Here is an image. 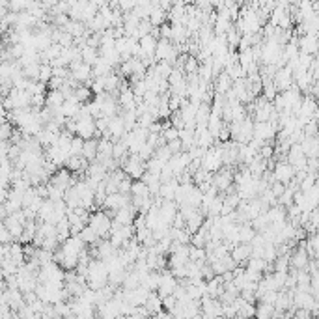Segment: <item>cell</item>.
<instances>
[{"instance_id": "obj_1", "label": "cell", "mask_w": 319, "mask_h": 319, "mask_svg": "<svg viewBox=\"0 0 319 319\" xmlns=\"http://www.w3.org/2000/svg\"><path fill=\"white\" fill-rule=\"evenodd\" d=\"M111 222L112 219L104 211H97L95 215H90V222L88 226H92V230L97 233L99 239H109V233H111Z\"/></svg>"}, {"instance_id": "obj_2", "label": "cell", "mask_w": 319, "mask_h": 319, "mask_svg": "<svg viewBox=\"0 0 319 319\" xmlns=\"http://www.w3.org/2000/svg\"><path fill=\"white\" fill-rule=\"evenodd\" d=\"M222 166H224V163H222L221 147L217 146V142H215L211 147H207L205 155L202 157V168L211 174H215L217 170H221Z\"/></svg>"}, {"instance_id": "obj_3", "label": "cell", "mask_w": 319, "mask_h": 319, "mask_svg": "<svg viewBox=\"0 0 319 319\" xmlns=\"http://www.w3.org/2000/svg\"><path fill=\"white\" fill-rule=\"evenodd\" d=\"M122 170L127 174L131 179H140L142 174L146 172V161H142L136 153H129L125 165L122 166Z\"/></svg>"}, {"instance_id": "obj_4", "label": "cell", "mask_w": 319, "mask_h": 319, "mask_svg": "<svg viewBox=\"0 0 319 319\" xmlns=\"http://www.w3.org/2000/svg\"><path fill=\"white\" fill-rule=\"evenodd\" d=\"M273 84H275L276 92H284V90H288L291 84H293V71L288 68V66H282V68H278L273 75Z\"/></svg>"}, {"instance_id": "obj_5", "label": "cell", "mask_w": 319, "mask_h": 319, "mask_svg": "<svg viewBox=\"0 0 319 319\" xmlns=\"http://www.w3.org/2000/svg\"><path fill=\"white\" fill-rule=\"evenodd\" d=\"M176 286H178V280L174 278L170 269H163L161 271V276H159V286H157L155 291H157V295L163 299V297H166V295H172Z\"/></svg>"}, {"instance_id": "obj_6", "label": "cell", "mask_w": 319, "mask_h": 319, "mask_svg": "<svg viewBox=\"0 0 319 319\" xmlns=\"http://www.w3.org/2000/svg\"><path fill=\"white\" fill-rule=\"evenodd\" d=\"M276 127L271 122H254V129H252V138L261 142H267L275 138Z\"/></svg>"}, {"instance_id": "obj_7", "label": "cell", "mask_w": 319, "mask_h": 319, "mask_svg": "<svg viewBox=\"0 0 319 319\" xmlns=\"http://www.w3.org/2000/svg\"><path fill=\"white\" fill-rule=\"evenodd\" d=\"M295 176L293 166L289 165L288 161H278L275 165V170H273V179L275 181H280V183L288 185Z\"/></svg>"}, {"instance_id": "obj_8", "label": "cell", "mask_w": 319, "mask_h": 319, "mask_svg": "<svg viewBox=\"0 0 319 319\" xmlns=\"http://www.w3.org/2000/svg\"><path fill=\"white\" fill-rule=\"evenodd\" d=\"M131 200V194H122V192H111L107 194L103 202V209L104 211H116V209L127 205Z\"/></svg>"}, {"instance_id": "obj_9", "label": "cell", "mask_w": 319, "mask_h": 319, "mask_svg": "<svg viewBox=\"0 0 319 319\" xmlns=\"http://www.w3.org/2000/svg\"><path fill=\"white\" fill-rule=\"evenodd\" d=\"M250 254H252V248L248 243H237V245H233L232 250H230V256H232V258L237 261V265H241V267H245V261L250 258Z\"/></svg>"}, {"instance_id": "obj_10", "label": "cell", "mask_w": 319, "mask_h": 319, "mask_svg": "<svg viewBox=\"0 0 319 319\" xmlns=\"http://www.w3.org/2000/svg\"><path fill=\"white\" fill-rule=\"evenodd\" d=\"M107 133H109L112 142H116L122 138V135L125 133V125H123V120L120 114L109 118V129H107Z\"/></svg>"}, {"instance_id": "obj_11", "label": "cell", "mask_w": 319, "mask_h": 319, "mask_svg": "<svg viewBox=\"0 0 319 319\" xmlns=\"http://www.w3.org/2000/svg\"><path fill=\"white\" fill-rule=\"evenodd\" d=\"M301 149L304 157H317L319 153V142H317V136H304L301 142Z\"/></svg>"}, {"instance_id": "obj_12", "label": "cell", "mask_w": 319, "mask_h": 319, "mask_svg": "<svg viewBox=\"0 0 319 319\" xmlns=\"http://www.w3.org/2000/svg\"><path fill=\"white\" fill-rule=\"evenodd\" d=\"M291 301H293L295 308H310L313 304V301H315V297L310 291H295L293 289Z\"/></svg>"}, {"instance_id": "obj_13", "label": "cell", "mask_w": 319, "mask_h": 319, "mask_svg": "<svg viewBox=\"0 0 319 319\" xmlns=\"http://www.w3.org/2000/svg\"><path fill=\"white\" fill-rule=\"evenodd\" d=\"M157 39L159 37L153 36V34H146V36H142L138 39V45H140V49L144 50V55L147 58H155V47H157Z\"/></svg>"}, {"instance_id": "obj_14", "label": "cell", "mask_w": 319, "mask_h": 319, "mask_svg": "<svg viewBox=\"0 0 319 319\" xmlns=\"http://www.w3.org/2000/svg\"><path fill=\"white\" fill-rule=\"evenodd\" d=\"M308 254L304 248H297L295 252L289 254V267H293V269H306V263H308Z\"/></svg>"}, {"instance_id": "obj_15", "label": "cell", "mask_w": 319, "mask_h": 319, "mask_svg": "<svg viewBox=\"0 0 319 319\" xmlns=\"http://www.w3.org/2000/svg\"><path fill=\"white\" fill-rule=\"evenodd\" d=\"M64 93H62V90L58 88V90H49V92L45 93V107L47 109H50V111H56V109H60L62 103H64Z\"/></svg>"}, {"instance_id": "obj_16", "label": "cell", "mask_w": 319, "mask_h": 319, "mask_svg": "<svg viewBox=\"0 0 319 319\" xmlns=\"http://www.w3.org/2000/svg\"><path fill=\"white\" fill-rule=\"evenodd\" d=\"M213 80H215V93L217 95H224V93L232 88V82H233L226 71H221V73L217 75Z\"/></svg>"}, {"instance_id": "obj_17", "label": "cell", "mask_w": 319, "mask_h": 319, "mask_svg": "<svg viewBox=\"0 0 319 319\" xmlns=\"http://www.w3.org/2000/svg\"><path fill=\"white\" fill-rule=\"evenodd\" d=\"M178 185H179V181L176 178L168 179V181H165V183H161L159 194H157V196H161L163 200H174V194H176Z\"/></svg>"}, {"instance_id": "obj_18", "label": "cell", "mask_w": 319, "mask_h": 319, "mask_svg": "<svg viewBox=\"0 0 319 319\" xmlns=\"http://www.w3.org/2000/svg\"><path fill=\"white\" fill-rule=\"evenodd\" d=\"M144 306H146V310L149 312V315H155L159 310H163V299L157 295V291H149L146 302H144Z\"/></svg>"}, {"instance_id": "obj_19", "label": "cell", "mask_w": 319, "mask_h": 319, "mask_svg": "<svg viewBox=\"0 0 319 319\" xmlns=\"http://www.w3.org/2000/svg\"><path fill=\"white\" fill-rule=\"evenodd\" d=\"M114 71V68L111 66V62L104 60L103 56H97L95 64L92 66V75L93 77H103V75H109Z\"/></svg>"}, {"instance_id": "obj_20", "label": "cell", "mask_w": 319, "mask_h": 319, "mask_svg": "<svg viewBox=\"0 0 319 319\" xmlns=\"http://www.w3.org/2000/svg\"><path fill=\"white\" fill-rule=\"evenodd\" d=\"M297 43H299V50L315 56V50H317V41H315V36L304 34V36L301 37V41H297Z\"/></svg>"}, {"instance_id": "obj_21", "label": "cell", "mask_w": 319, "mask_h": 319, "mask_svg": "<svg viewBox=\"0 0 319 319\" xmlns=\"http://www.w3.org/2000/svg\"><path fill=\"white\" fill-rule=\"evenodd\" d=\"M80 155H82L84 159L90 161V163L95 161V155H97V138H86L84 144H82V151H80Z\"/></svg>"}, {"instance_id": "obj_22", "label": "cell", "mask_w": 319, "mask_h": 319, "mask_svg": "<svg viewBox=\"0 0 319 319\" xmlns=\"http://www.w3.org/2000/svg\"><path fill=\"white\" fill-rule=\"evenodd\" d=\"M159 276H161V271H149L140 280V286H144L147 291H155L157 286H159Z\"/></svg>"}, {"instance_id": "obj_23", "label": "cell", "mask_w": 319, "mask_h": 319, "mask_svg": "<svg viewBox=\"0 0 319 319\" xmlns=\"http://www.w3.org/2000/svg\"><path fill=\"white\" fill-rule=\"evenodd\" d=\"M129 194H131V196H135V198H147V196H151V194H149V190H147V185L144 183L142 179H133Z\"/></svg>"}, {"instance_id": "obj_24", "label": "cell", "mask_w": 319, "mask_h": 319, "mask_svg": "<svg viewBox=\"0 0 319 319\" xmlns=\"http://www.w3.org/2000/svg\"><path fill=\"white\" fill-rule=\"evenodd\" d=\"M97 56H99V50L95 49V47L84 45V47L80 49V60L84 62V64H88V66H93L95 60H97Z\"/></svg>"}, {"instance_id": "obj_25", "label": "cell", "mask_w": 319, "mask_h": 319, "mask_svg": "<svg viewBox=\"0 0 319 319\" xmlns=\"http://www.w3.org/2000/svg\"><path fill=\"white\" fill-rule=\"evenodd\" d=\"M64 202H66V205L69 209H75L80 205V196L79 192L75 190V187H69V189L64 190Z\"/></svg>"}, {"instance_id": "obj_26", "label": "cell", "mask_w": 319, "mask_h": 319, "mask_svg": "<svg viewBox=\"0 0 319 319\" xmlns=\"http://www.w3.org/2000/svg\"><path fill=\"white\" fill-rule=\"evenodd\" d=\"M93 93H92V90L86 86V84H79V86L75 88L73 90V97L79 101V103H90V97H92Z\"/></svg>"}, {"instance_id": "obj_27", "label": "cell", "mask_w": 319, "mask_h": 319, "mask_svg": "<svg viewBox=\"0 0 319 319\" xmlns=\"http://www.w3.org/2000/svg\"><path fill=\"white\" fill-rule=\"evenodd\" d=\"M189 259L190 261H196L198 265H203L205 263V250L202 246L189 245Z\"/></svg>"}, {"instance_id": "obj_28", "label": "cell", "mask_w": 319, "mask_h": 319, "mask_svg": "<svg viewBox=\"0 0 319 319\" xmlns=\"http://www.w3.org/2000/svg\"><path fill=\"white\" fill-rule=\"evenodd\" d=\"M256 230L250 226V222H243L239 224V243H250V239L254 237Z\"/></svg>"}, {"instance_id": "obj_29", "label": "cell", "mask_w": 319, "mask_h": 319, "mask_svg": "<svg viewBox=\"0 0 319 319\" xmlns=\"http://www.w3.org/2000/svg\"><path fill=\"white\" fill-rule=\"evenodd\" d=\"M79 237L82 241H84V243H86V245H95V243H97L99 241V237H97V233L93 232L92 230V226H84L82 228V230H80L79 232Z\"/></svg>"}, {"instance_id": "obj_30", "label": "cell", "mask_w": 319, "mask_h": 319, "mask_svg": "<svg viewBox=\"0 0 319 319\" xmlns=\"http://www.w3.org/2000/svg\"><path fill=\"white\" fill-rule=\"evenodd\" d=\"M273 312H275V306L273 304H267V302H259L258 306H256V312L254 315L259 319H265V317H273Z\"/></svg>"}, {"instance_id": "obj_31", "label": "cell", "mask_w": 319, "mask_h": 319, "mask_svg": "<svg viewBox=\"0 0 319 319\" xmlns=\"http://www.w3.org/2000/svg\"><path fill=\"white\" fill-rule=\"evenodd\" d=\"M50 77H52V66H50L49 62H47V64H39V75H37V80L47 84Z\"/></svg>"}, {"instance_id": "obj_32", "label": "cell", "mask_w": 319, "mask_h": 319, "mask_svg": "<svg viewBox=\"0 0 319 319\" xmlns=\"http://www.w3.org/2000/svg\"><path fill=\"white\" fill-rule=\"evenodd\" d=\"M28 2L30 0H8V10L13 13H21L28 8Z\"/></svg>"}, {"instance_id": "obj_33", "label": "cell", "mask_w": 319, "mask_h": 319, "mask_svg": "<svg viewBox=\"0 0 319 319\" xmlns=\"http://www.w3.org/2000/svg\"><path fill=\"white\" fill-rule=\"evenodd\" d=\"M254 312H256V306H254V302H243L239 306V310H237V317H252L254 315Z\"/></svg>"}, {"instance_id": "obj_34", "label": "cell", "mask_w": 319, "mask_h": 319, "mask_svg": "<svg viewBox=\"0 0 319 319\" xmlns=\"http://www.w3.org/2000/svg\"><path fill=\"white\" fill-rule=\"evenodd\" d=\"M82 144H84V138H80L79 135H73V138H71V146H69V155H80V151H82Z\"/></svg>"}, {"instance_id": "obj_35", "label": "cell", "mask_w": 319, "mask_h": 319, "mask_svg": "<svg viewBox=\"0 0 319 319\" xmlns=\"http://www.w3.org/2000/svg\"><path fill=\"white\" fill-rule=\"evenodd\" d=\"M198 68H200V62L196 60V56H187L185 60V73H198Z\"/></svg>"}, {"instance_id": "obj_36", "label": "cell", "mask_w": 319, "mask_h": 319, "mask_svg": "<svg viewBox=\"0 0 319 319\" xmlns=\"http://www.w3.org/2000/svg\"><path fill=\"white\" fill-rule=\"evenodd\" d=\"M127 153H129V151H127V146H125L122 140H116L112 144V157H114V159H120V157H123V155H127Z\"/></svg>"}, {"instance_id": "obj_37", "label": "cell", "mask_w": 319, "mask_h": 319, "mask_svg": "<svg viewBox=\"0 0 319 319\" xmlns=\"http://www.w3.org/2000/svg\"><path fill=\"white\" fill-rule=\"evenodd\" d=\"M12 133H13V123L10 122V120L0 123V140H10Z\"/></svg>"}, {"instance_id": "obj_38", "label": "cell", "mask_w": 319, "mask_h": 319, "mask_svg": "<svg viewBox=\"0 0 319 319\" xmlns=\"http://www.w3.org/2000/svg\"><path fill=\"white\" fill-rule=\"evenodd\" d=\"M131 183H133V179L125 174L122 179H120V183H118V192H122V194H129L131 190Z\"/></svg>"}, {"instance_id": "obj_39", "label": "cell", "mask_w": 319, "mask_h": 319, "mask_svg": "<svg viewBox=\"0 0 319 319\" xmlns=\"http://www.w3.org/2000/svg\"><path fill=\"white\" fill-rule=\"evenodd\" d=\"M153 155L157 157V159H161V161H168L170 157H172V153H170V149H168V146H157L155 147V151H153Z\"/></svg>"}, {"instance_id": "obj_40", "label": "cell", "mask_w": 319, "mask_h": 319, "mask_svg": "<svg viewBox=\"0 0 319 319\" xmlns=\"http://www.w3.org/2000/svg\"><path fill=\"white\" fill-rule=\"evenodd\" d=\"M153 151H155V147H151L149 144H142V147L138 149V157H140L142 161H147L149 157H153Z\"/></svg>"}, {"instance_id": "obj_41", "label": "cell", "mask_w": 319, "mask_h": 319, "mask_svg": "<svg viewBox=\"0 0 319 319\" xmlns=\"http://www.w3.org/2000/svg\"><path fill=\"white\" fill-rule=\"evenodd\" d=\"M13 237H12V233L8 232V228L4 226V222L0 224V243L2 245H8V243H12Z\"/></svg>"}, {"instance_id": "obj_42", "label": "cell", "mask_w": 319, "mask_h": 319, "mask_svg": "<svg viewBox=\"0 0 319 319\" xmlns=\"http://www.w3.org/2000/svg\"><path fill=\"white\" fill-rule=\"evenodd\" d=\"M176 297L174 295H166V297H163V310H166V312L170 313V310H172L174 306H176Z\"/></svg>"}, {"instance_id": "obj_43", "label": "cell", "mask_w": 319, "mask_h": 319, "mask_svg": "<svg viewBox=\"0 0 319 319\" xmlns=\"http://www.w3.org/2000/svg\"><path fill=\"white\" fill-rule=\"evenodd\" d=\"M293 317H297V319H310V317H313V315H312V312H310V308H295Z\"/></svg>"}, {"instance_id": "obj_44", "label": "cell", "mask_w": 319, "mask_h": 319, "mask_svg": "<svg viewBox=\"0 0 319 319\" xmlns=\"http://www.w3.org/2000/svg\"><path fill=\"white\" fill-rule=\"evenodd\" d=\"M269 189H271V192H273V194L278 198L284 192V190H286V185L280 183V181H273V183L269 185Z\"/></svg>"}, {"instance_id": "obj_45", "label": "cell", "mask_w": 319, "mask_h": 319, "mask_svg": "<svg viewBox=\"0 0 319 319\" xmlns=\"http://www.w3.org/2000/svg\"><path fill=\"white\" fill-rule=\"evenodd\" d=\"M166 146H168V149H170V153L172 155L181 151V140H179V138H176V140H168L166 142Z\"/></svg>"}, {"instance_id": "obj_46", "label": "cell", "mask_w": 319, "mask_h": 319, "mask_svg": "<svg viewBox=\"0 0 319 319\" xmlns=\"http://www.w3.org/2000/svg\"><path fill=\"white\" fill-rule=\"evenodd\" d=\"M118 6L122 8V12H131L136 6V0H120Z\"/></svg>"}]
</instances>
